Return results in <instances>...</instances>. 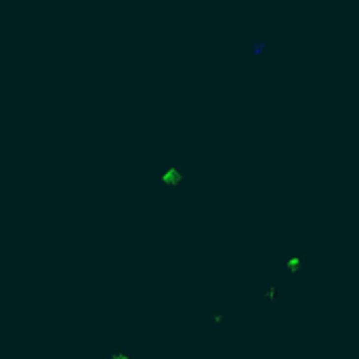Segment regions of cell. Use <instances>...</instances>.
Instances as JSON below:
<instances>
[{
    "instance_id": "obj_1",
    "label": "cell",
    "mask_w": 359,
    "mask_h": 359,
    "mask_svg": "<svg viewBox=\"0 0 359 359\" xmlns=\"http://www.w3.org/2000/svg\"><path fill=\"white\" fill-rule=\"evenodd\" d=\"M267 46H269V36L267 34H259L254 40H250L246 46L248 61H252V63H256V65H265L267 63Z\"/></svg>"
},
{
    "instance_id": "obj_2",
    "label": "cell",
    "mask_w": 359,
    "mask_h": 359,
    "mask_svg": "<svg viewBox=\"0 0 359 359\" xmlns=\"http://www.w3.org/2000/svg\"><path fill=\"white\" fill-rule=\"evenodd\" d=\"M275 296H277V286L275 284H267V288H265V294H263V302L275 300Z\"/></svg>"
},
{
    "instance_id": "obj_3",
    "label": "cell",
    "mask_w": 359,
    "mask_h": 359,
    "mask_svg": "<svg viewBox=\"0 0 359 359\" xmlns=\"http://www.w3.org/2000/svg\"><path fill=\"white\" fill-rule=\"evenodd\" d=\"M225 319H227V317H225L223 313H216L212 319H208V322H206V326L210 328V330H218V328H221V326L225 324Z\"/></svg>"
}]
</instances>
